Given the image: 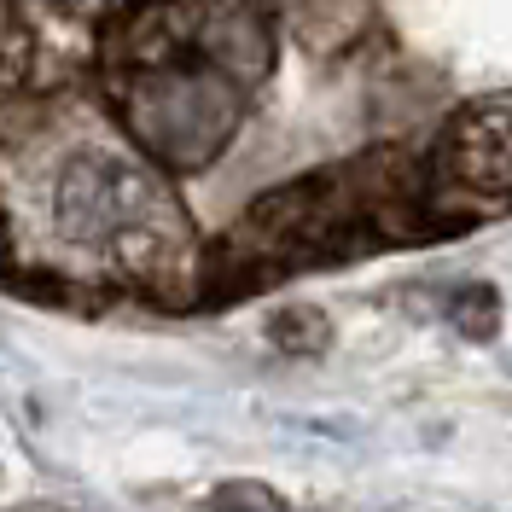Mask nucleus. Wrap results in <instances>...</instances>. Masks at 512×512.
Here are the masks:
<instances>
[{"label": "nucleus", "instance_id": "7", "mask_svg": "<svg viewBox=\"0 0 512 512\" xmlns=\"http://www.w3.org/2000/svg\"><path fill=\"white\" fill-rule=\"evenodd\" d=\"M204 512H286V501H280L268 483H245L239 478V483H222Z\"/></svg>", "mask_w": 512, "mask_h": 512}, {"label": "nucleus", "instance_id": "3", "mask_svg": "<svg viewBox=\"0 0 512 512\" xmlns=\"http://www.w3.org/2000/svg\"><path fill=\"white\" fill-rule=\"evenodd\" d=\"M437 175L472 198H512V105H466L443 128Z\"/></svg>", "mask_w": 512, "mask_h": 512}, {"label": "nucleus", "instance_id": "4", "mask_svg": "<svg viewBox=\"0 0 512 512\" xmlns=\"http://www.w3.org/2000/svg\"><path fill=\"white\" fill-rule=\"evenodd\" d=\"M268 344L280 355H320L332 344V320L309 309V303H291V309H274L268 315Z\"/></svg>", "mask_w": 512, "mask_h": 512}, {"label": "nucleus", "instance_id": "5", "mask_svg": "<svg viewBox=\"0 0 512 512\" xmlns=\"http://www.w3.org/2000/svg\"><path fill=\"white\" fill-rule=\"evenodd\" d=\"M448 320L454 332H466L472 344H489L501 332V291L483 286V280H466V286L448 291Z\"/></svg>", "mask_w": 512, "mask_h": 512}, {"label": "nucleus", "instance_id": "2", "mask_svg": "<svg viewBox=\"0 0 512 512\" xmlns=\"http://www.w3.org/2000/svg\"><path fill=\"white\" fill-rule=\"evenodd\" d=\"M53 216L70 245L111 251L134 274H158L181 251V210L163 198V187L146 169L111 152H82L64 169Z\"/></svg>", "mask_w": 512, "mask_h": 512}, {"label": "nucleus", "instance_id": "6", "mask_svg": "<svg viewBox=\"0 0 512 512\" xmlns=\"http://www.w3.org/2000/svg\"><path fill=\"white\" fill-rule=\"evenodd\" d=\"M35 64V30L12 0H0V94H12Z\"/></svg>", "mask_w": 512, "mask_h": 512}, {"label": "nucleus", "instance_id": "1", "mask_svg": "<svg viewBox=\"0 0 512 512\" xmlns=\"http://www.w3.org/2000/svg\"><path fill=\"white\" fill-rule=\"evenodd\" d=\"M117 105L169 169H204L239 128L245 88L268 70L262 0H152L123 35Z\"/></svg>", "mask_w": 512, "mask_h": 512}]
</instances>
